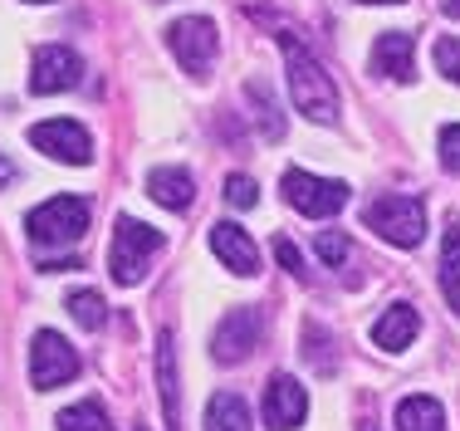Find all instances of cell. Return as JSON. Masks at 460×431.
I'll list each match as a JSON object with an SVG mask.
<instances>
[{
    "mask_svg": "<svg viewBox=\"0 0 460 431\" xmlns=\"http://www.w3.org/2000/svg\"><path fill=\"white\" fill-rule=\"evenodd\" d=\"M279 49H284L289 94H294V103H299V113L314 118V123H338V88L328 79V69L294 35H279Z\"/></svg>",
    "mask_w": 460,
    "mask_h": 431,
    "instance_id": "6da1fadb",
    "label": "cell"
},
{
    "mask_svg": "<svg viewBox=\"0 0 460 431\" xmlns=\"http://www.w3.org/2000/svg\"><path fill=\"white\" fill-rule=\"evenodd\" d=\"M363 220L397 250H416L426 240V206L416 202V196H397V192L377 196V202L363 211Z\"/></svg>",
    "mask_w": 460,
    "mask_h": 431,
    "instance_id": "7a4b0ae2",
    "label": "cell"
},
{
    "mask_svg": "<svg viewBox=\"0 0 460 431\" xmlns=\"http://www.w3.org/2000/svg\"><path fill=\"white\" fill-rule=\"evenodd\" d=\"M157 250H162V230L157 226H142V220H133V216H118L108 270H113L118 284H137L142 274H147V265H152Z\"/></svg>",
    "mask_w": 460,
    "mask_h": 431,
    "instance_id": "3957f363",
    "label": "cell"
},
{
    "mask_svg": "<svg viewBox=\"0 0 460 431\" xmlns=\"http://www.w3.org/2000/svg\"><path fill=\"white\" fill-rule=\"evenodd\" d=\"M25 230L35 246H74L89 230V202L84 196H54L25 216Z\"/></svg>",
    "mask_w": 460,
    "mask_h": 431,
    "instance_id": "277c9868",
    "label": "cell"
},
{
    "mask_svg": "<svg viewBox=\"0 0 460 431\" xmlns=\"http://www.w3.org/2000/svg\"><path fill=\"white\" fill-rule=\"evenodd\" d=\"M167 44L191 79H206L216 64V49H221V35H216V25L206 15H186V20H172L167 25Z\"/></svg>",
    "mask_w": 460,
    "mask_h": 431,
    "instance_id": "5b68a950",
    "label": "cell"
},
{
    "mask_svg": "<svg viewBox=\"0 0 460 431\" xmlns=\"http://www.w3.org/2000/svg\"><path fill=\"white\" fill-rule=\"evenodd\" d=\"M260 334H265V314H260L255 304L230 309L221 324H216V334H211V358L226 363V368H235V363H245L250 353H255Z\"/></svg>",
    "mask_w": 460,
    "mask_h": 431,
    "instance_id": "8992f818",
    "label": "cell"
},
{
    "mask_svg": "<svg viewBox=\"0 0 460 431\" xmlns=\"http://www.w3.org/2000/svg\"><path fill=\"white\" fill-rule=\"evenodd\" d=\"M74 378H79V353L64 344L54 328H40L35 344H30V382H35V392H54Z\"/></svg>",
    "mask_w": 460,
    "mask_h": 431,
    "instance_id": "52a82bcc",
    "label": "cell"
},
{
    "mask_svg": "<svg viewBox=\"0 0 460 431\" xmlns=\"http://www.w3.org/2000/svg\"><path fill=\"white\" fill-rule=\"evenodd\" d=\"M284 202H289L299 216L323 220V216H333V211H343V206H348V186L343 182H328V176L289 167V172H284Z\"/></svg>",
    "mask_w": 460,
    "mask_h": 431,
    "instance_id": "ba28073f",
    "label": "cell"
},
{
    "mask_svg": "<svg viewBox=\"0 0 460 431\" xmlns=\"http://www.w3.org/2000/svg\"><path fill=\"white\" fill-rule=\"evenodd\" d=\"M30 142H35L45 157L69 162V167H89V162H93V138L84 132V123H74V118H49V123H35V128H30Z\"/></svg>",
    "mask_w": 460,
    "mask_h": 431,
    "instance_id": "9c48e42d",
    "label": "cell"
},
{
    "mask_svg": "<svg viewBox=\"0 0 460 431\" xmlns=\"http://www.w3.org/2000/svg\"><path fill=\"white\" fill-rule=\"evenodd\" d=\"M79 79H84V59L74 49H64V44L35 49V69H30V88L35 94H64V88H74Z\"/></svg>",
    "mask_w": 460,
    "mask_h": 431,
    "instance_id": "30bf717a",
    "label": "cell"
},
{
    "mask_svg": "<svg viewBox=\"0 0 460 431\" xmlns=\"http://www.w3.org/2000/svg\"><path fill=\"white\" fill-rule=\"evenodd\" d=\"M309 417V392L289 378V373H275L270 378V392H265V427L270 431H294Z\"/></svg>",
    "mask_w": 460,
    "mask_h": 431,
    "instance_id": "8fae6325",
    "label": "cell"
},
{
    "mask_svg": "<svg viewBox=\"0 0 460 431\" xmlns=\"http://www.w3.org/2000/svg\"><path fill=\"white\" fill-rule=\"evenodd\" d=\"M211 250L221 256V265L230 274H240V280L260 274V246L235 226V220H216V226H211Z\"/></svg>",
    "mask_w": 460,
    "mask_h": 431,
    "instance_id": "7c38bea8",
    "label": "cell"
},
{
    "mask_svg": "<svg viewBox=\"0 0 460 431\" xmlns=\"http://www.w3.org/2000/svg\"><path fill=\"white\" fill-rule=\"evenodd\" d=\"M157 388H162V412L167 427L181 431V378H177V338L162 328L157 334Z\"/></svg>",
    "mask_w": 460,
    "mask_h": 431,
    "instance_id": "4fadbf2b",
    "label": "cell"
},
{
    "mask_svg": "<svg viewBox=\"0 0 460 431\" xmlns=\"http://www.w3.org/2000/svg\"><path fill=\"white\" fill-rule=\"evenodd\" d=\"M372 69L387 74V79H397V84H407L411 69H416V44H411V35H402V30L377 35V44H372Z\"/></svg>",
    "mask_w": 460,
    "mask_h": 431,
    "instance_id": "5bb4252c",
    "label": "cell"
},
{
    "mask_svg": "<svg viewBox=\"0 0 460 431\" xmlns=\"http://www.w3.org/2000/svg\"><path fill=\"white\" fill-rule=\"evenodd\" d=\"M416 328H421V319H416V309L411 304H392L387 314L372 324V344L377 348H387V353H402L416 338Z\"/></svg>",
    "mask_w": 460,
    "mask_h": 431,
    "instance_id": "9a60e30c",
    "label": "cell"
},
{
    "mask_svg": "<svg viewBox=\"0 0 460 431\" xmlns=\"http://www.w3.org/2000/svg\"><path fill=\"white\" fill-rule=\"evenodd\" d=\"M147 192H152V202L167 206V211H186L191 196H196V182H191V172H181V167H157L147 176Z\"/></svg>",
    "mask_w": 460,
    "mask_h": 431,
    "instance_id": "2e32d148",
    "label": "cell"
},
{
    "mask_svg": "<svg viewBox=\"0 0 460 431\" xmlns=\"http://www.w3.org/2000/svg\"><path fill=\"white\" fill-rule=\"evenodd\" d=\"M397 427L402 431H446V412H441V402H436V397L416 392V397H402Z\"/></svg>",
    "mask_w": 460,
    "mask_h": 431,
    "instance_id": "e0dca14e",
    "label": "cell"
},
{
    "mask_svg": "<svg viewBox=\"0 0 460 431\" xmlns=\"http://www.w3.org/2000/svg\"><path fill=\"white\" fill-rule=\"evenodd\" d=\"M206 431H250V407L235 392H216L206 402Z\"/></svg>",
    "mask_w": 460,
    "mask_h": 431,
    "instance_id": "ac0fdd59",
    "label": "cell"
},
{
    "mask_svg": "<svg viewBox=\"0 0 460 431\" xmlns=\"http://www.w3.org/2000/svg\"><path fill=\"white\" fill-rule=\"evenodd\" d=\"M441 290L460 309V226L456 220L446 226V240H441Z\"/></svg>",
    "mask_w": 460,
    "mask_h": 431,
    "instance_id": "d6986e66",
    "label": "cell"
},
{
    "mask_svg": "<svg viewBox=\"0 0 460 431\" xmlns=\"http://www.w3.org/2000/svg\"><path fill=\"white\" fill-rule=\"evenodd\" d=\"M54 427H59V431H113V422H108V412H103L98 402L64 407V412L54 417Z\"/></svg>",
    "mask_w": 460,
    "mask_h": 431,
    "instance_id": "ffe728a7",
    "label": "cell"
},
{
    "mask_svg": "<svg viewBox=\"0 0 460 431\" xmlns=\"http://www.w3.org/2000/svg\"><path fill=\"white\" fill-rule=\"evenodd\" d=\"M245 98H250V103L260 108L255 118H260V123H265V138H270V142H279V138H284V118H279V108H275V98H270V88L250 79V84H245Z\"/></svg>",
    "mask_w": 460,
    "mask_h": 431,
    "instance_id": "44dd1931",
    "label": "cell"
},
{
    "mask_svg": "<svg viewBox=\"0 0 460 431\" xmlns=\"http://www.w3.org/2000/svg\"><path fill=\"white\" fill-rule=\"evenodd\" d=\"M69 314L79 319L84 328H103V319H108V304L98 300L93 290H74V294H69Z\"/></svg>",
    "mask_w": 460,
    "mask_h": 431,
    "instance_id": "7402d4cb",
    "label": "cell"
},
{
    "mask_svg": "<svg viewBox=\"0 0 460 431\" xmlns=\"http://www.w3.org/2000/svg\"><path fill=\"white\" fill-rule=\"evenodd\" d=\"M328 348H333V338H328L319 324H304V358H309L319 373H333V358H328Z\"/></svg>",
    "mask_w": 460,
    "mask_h": 431,
    "instance_id": "603a6c76",
    "label": "cell"
},
{
    "mask_svg": "<svg viewBox=\"0 0 460 431\" xmlns=\"http://www.w3.org/2000/svg\"><path fill=\"white\" fill-rule=\"evenodd\" d=\"M226 202L235 206V211H250V206L260 202V186L250 182V176H240V172H235V176L226 182Z\"/></svg>",
    "mask_w": 460,
    "mask_h": 431,
    "instance_id": "cb8c5ba5",
    "label": "cell"
},
{
    "mask_svg": "<svg viewBox=\"0 0 460 431\" xmlns=\"http://www.w3.org/2000/svg\"><path fill=\"white\" fill-rule=\"evenodd\" d=\"M319 256H323V265H333V270H338V265L353 256V240H348V236H333V230H323V236H319Z\"/></svg>",
    "mask_w": 460,
    "mask_h": 431,
    "instance_id": "d4e9b609",
    "label": "cell"
},
{
    "mask_svg": "<svg viewBox=\"0 0 460 431\" xmlns=\"http://www.w3.org/2000/svg\"><path fill=\"white\" fill-rule=\"evenodd\" d=\"M436 69L460 84V40H436Z\"/></svg>",
    "mask_w": 460,
    "mask_h": 431,
    "instance_id": "484cf974",
    "label": "cell"
},
{
    "mask_svg": "<svg viewBox=\"0 0 460 431\" xmlns=\"http://www.w3.org/2000/svg\"><path fill=\"white\" fill-rule=\"evenodd\" d=\"M441 167L446 172H460V123L441 128Z\"/></svg>",
    "mask_w": 460,
    "mask_h": 431,
    "instance_id": "4316f807",
    "label": "cell"
},
{
    "mask_svg": "<svg viewBox=\"0 0 460 431\" xmlns=\"http://www.w3.org/2000/svg\"><path fill=\"white\" fill-rule=\"evenodd\" d=\"M275 256H279V265H284L289 274H304V256L289 246V240H275Z\"/></svg>",
    "mask_w": 460,
    "mask_h": 431,
    "instance_id": "83f0119b",
    "label": "cell"
},
{
    "mask_svg": "<svg viewBox=\"0 0 460 431\" xmlns=\"http://www.w3.org/2000/svg\"><path fill=\"white\" fill-rule=\"evenodd\" d=\"M10 182H15V167H10V162H5V157H0V192H5V186H10Z\"/></svg>",
    "mask_w": 460,
    "mask_h": 431,
    "instance_id": "f1b7e54d",
    "label": "cell"
},
{
    "mask_svg": "<svg viewBox=\"0 0 460 431\" xmlns=\"http://www.w3.org/2000/svg\"><path fill=\"white\" fill-rule=\"evenodd\" d=\"M441 10H446V15H456V20H460V0H441Z\"/></svg>",
    "mask_w": 460,
    "mask_h": 431,
    "instance_id": "f546056e",
    "label": "cell"
},
{
    "mask_svg": "<svg viewBox=\"0 0 460 431\" xmlns=\"http://www.w3.org/2000/svg\"><path fill=\"white\" fill-rule=\"evenodd\" d=\"M363 5H397V0H363Z\"/></svg>",
    "mask_w": 460,
    "mask_h": 431,
    "instance_id": "4dcf8cb0",
    "label": "cell"
},
{
    "mask_svg": "<svg viewBox=\"0 0 460 431\" xmlns=\"http://www.w3.org/2000/svg\"><path fill=\"white\" fill-rule=\"evenodd\" d=\"M30 5H49V0H30Z\"/></svg>",
    "mask_w": 460,
    "mask_h": 431,
    "instance_id": "1f68e13d",
    "label": "cell"
},
{
    "mask_svg": "<svg viewBox=\"0 0 460 431\" xmlns=\"http://www.w3.org/2000/svg\"><path fill=\"white\" fill-rule=\"evenodd\" d=\"M363 431H377V427H363Z\"/></svg>",
    "mask_w": 460,
    "mask_h": 431,
    "instance_id": "d6a6232c",
    "label": "cell"
},
{
    "mask_svg": "<svg viewBox=\"0 0 460 431\" xmlns=\"http://www.w3.org/2000/svg\"><path fill=\"white\" fill-rule=\"evenodd\" d=\"M142 431H147V427H142Z\"/></svg>",
    "mask_w": 460,
    "mask_h": 431,
    "instance_id": "836d02e7",
    "label": "cell"
}]
</instances>
